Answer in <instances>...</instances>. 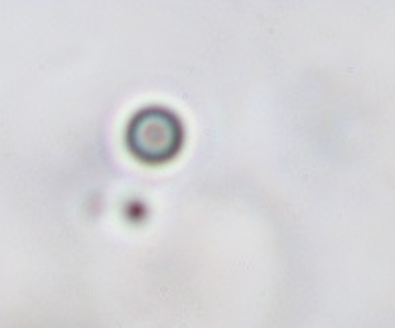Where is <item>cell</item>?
I'll return each instance as SVG.
<instances>
[{
  "mask_svg": "<svg viewBox=\"0 0 395 328\" xmlns=\"http://www.w3.org/2000/svg\"><path fill=\"white\" fill-rule=\"evenodd\" d=\"M184 144V127L178 115L164 107H144L126 127V146L144 164L160 166L178 156Z\"/></svg>",
  "mask_w": 395,
  "mask_h": 328,
  "instance_id": "1",
  "label": "cell"
}]
</instances>
